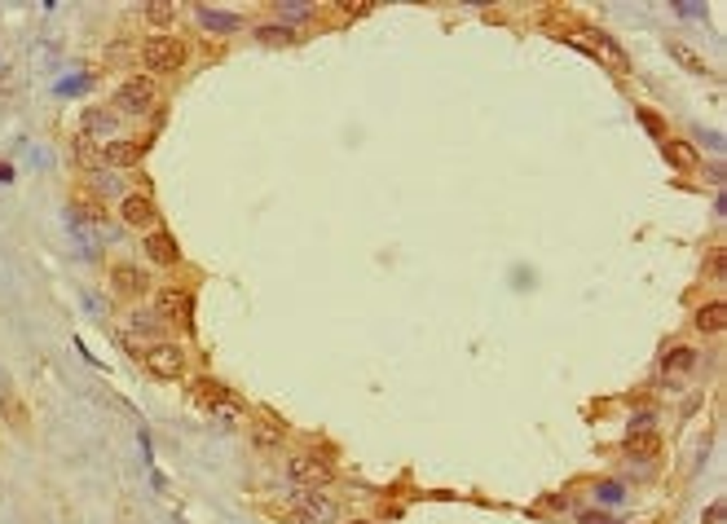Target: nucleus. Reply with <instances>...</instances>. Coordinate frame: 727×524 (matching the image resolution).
Masks as SVG:
<instances>
[{"mask_svg":"<svg viewBox=\"0 0 727 524\" xmlns=\"http://www.w3.org/2000/svg\"><path fill=\"white\" fill-rule=\"evenodd\" d=\"M291 520L296 524H340V503L326 493V489H300L291 493Z\"/></svg>","mask_w":727,"mask_h":524,"instance_id":"f257e3e1","label":"nucleus"},{"mask_svg":"<svg viewBox=\"0 0 727 524\" xmlns=\"http://www.w3.org/2000/svg\"><path fill=\"white\" fill-rule=\"evenodd\" d=\"M154 101H159V84H154L150 75H128V80L119 84V93H115V111L141 119V115L154 111Z\"/></svg>","mask_w":727,"mask_h":524,"instance_id":"f03ea898","label":"nucleus"},{"mask_svg":"<svg viewBox=\"0 0 727 524\" xmlns=\"http://www.w3.org/2000/svg\"><path fill=\"white\" fill-rule=\"evenodd\" d=\"M141 62L154 71V75H176L186 66V44L176 36H146L141 40Z\"/></svg>","mask_w":727,"mask_h":524,"instance_id":"7ed1b4c3","label":"nucleus"},{"mask_svg":"<svg viewBox=\"0 0 727 524\" xmlns=\"http://www.w3.org/2000/svg\"><path fill=\"white\" fill-rule=\"evenodd\" d=\"M141 361H146V371L154 379H164V383H176L181 375H186V348H181L176 339H154Z\"/></svg>","mask_w":727,"mask_h":524,"instance_id":"20e7f679","label":"nucleus"},{"mask_svg":"<svg viewBox=\"0 0 727 524\" xmlns=\"http://www.w3.org/2000/svg\"><path fill=\"white\" fill-rule=\"evenodd\" d=\"M287 476L300 489H326L335 480V467L326 454H287Z\"/></svg>","mask_w":727,"mask_h":524,"instance_id":"39448f33","label":"nucleus"},{"mask_svg":"<svg viewBox=\"0 0 727 524\" xmlns=\"http://www.w3.org/2000/svg\"><path fill=\"white\" fill-rule=\"evenodd\" d=\"M582 31H586L582 40L591 44V58H600V62H604V66H608L613 75H626V71H631V58H626V49H621V44H617V40H613L608 31H600V27H582Z\"/></svg>","mask_w":727,"mask_h":524,"instance_id":"423d86ee","label":"nucleus"},{"mask_svg":"<svg viewBox=\"0 0 727 524\" xmlns=\"http://www.w3.org/2000/svg\"><path fill=\"white\" fill-rule=\"evenodd\" d=\"M119 221L128 229H154V221H159V207H154V198L146 190H128L119 198Z\"/></svg>","mask_w":727,"mask_h":524,"instance_id":"0eeeda50","label":"nucleus"},{"mask_svg":"<svg viewBox=\"0 0 727 524\" xmlns=\"http://www.w3.org/2000/svg\"><path fill=\"white\" fill-rule=\"evenodd\" d=\"M234 397V392L221 383V379H212V375H199V379H190V401L199 405V410H207V414H216L225 401Z\"/></svg>","mask_w":727,"mask_h":524,"instance_id":"6e6552de","label":"nucleus"},{"mask_svg":"<svg viewBox=\"0 0 727 524\" xmlns=\"http://www.w3.org/2000/svg\"><path fill=\"white\" fill-rule=\"evenodd\" d=\"M141 154H146V141H124V137H111V141H101V168H137L141 163Z\"/></svg>","mask_w":727,"mask_h":524,"instance_id":"1a4fd4ad","label":"nucleus"},{"mask_svg":"<svg viewBox=\"0 0 727 524\" xmlns=\"http://www.w3.org/2000/svg\"><path fill=\"white\" fill-rule=\"evenodd\" d=\"M154 313H159V322H190L194 300H190V291L168 286V291H159V300H154Z\"/></svg>","mask_w":727,"mask_h":524,"instance_id":"9d476101","label":"nucleus"},{"mask_svg":"<svg viewBox=\"0 0 727 524\" xmlns=\"http://www.w3.org/2000/svg\"><path fill=\"white\" fill-rule=\"evenodd\" d=\"M692 366H696V348H688V344H674L661 353V375L670 379V388H683V375Z\"/></svg>","mask_w":727,"mask_h":524,"instance_id":"9b49d317","label":"nucleus"},{"mask_svg":"<svg viewBox=\"0 0 727 524\" xmlns=\"http://www.w3.org/2000/svg\"><path fill=\"white\" fill-rule=\"evenodd\" d=\"M661 150H666L670 168H679V172H701V150H696L692 141H683V137H666Z\"/></svg>","mask_w":727,"mask_h":524,"instance_id":"f8f14e48","label":"nucleus"},{"mask_svg":"<svg viewBox=\"0 0 727 524\" xmlns=\"http://www.w3.org/2000/svg\"><path fill=\"white\" fill-rule=\"evenodd\" d=\"M111 286H115L119 300H141L146 296V278H141L137 265H115L111 269Z\"/></svg>","mask_w":727,"mask_h":524,"instance_id":"ddd939ff","label":"nucleus"},{"mask_svg":"<svg viewBox=\"0 0 727 524\" xmlns=\"http://www.w3.org/2000/svg\"><path fill=\"white\" fill-rule=\"evenodd\" d=\"M146 256L154 260V265H164V269L181 265V247H176L172 233H164V229H150V238H146Z\"/></svg>","mask_w":727,"mask_h":524,"instance_id":"4468645a","label":"nucleus"},{"mask_svg":"<svg viewBox=\"0 0 727 524\" xmlns=\"http://www.w3.org/2000/svg\"><path fill=\"white\" fill-rule=\"evenodd\" d=\"M251 445L261 454H282V418H251Z\"/></svg>","mask_w":727,"mask_h":524,"instance_id":"2eb2a0df","label":"nucleus"},{"mask_svg":"<svg viewBox=\"0 0 727 524\" xmlns=\"http://www.w3.org/2000/svg\"><path fill=\"white\" fill-rule=\"evenodd\" d=\"M0 418H5L14 432H27V428H31V410H27V401H22L18 392H9V388L0 392Z\"/></svg>","mask_w":727,"mask_h":524,"instance_id":"dca6fc26","label":"nucleus"},{"mask_svg":"<svg viewBox=\"0 0 727 524\" xmlns=\"http://www.w3.org/2000/svg\"><path fill=\"white\" fill-rule=\"evenodd\" d=\"M692 326H696L701 335H723V326H727V304H723V300L701 304V308L692 313Z\"/></svg>","mask_w":727,"mask_h":524,"instance_id":"f3484780","label":"nucleus"},{"mask_svg":"<svg viewBox=\"0 0 727 524\" xmlns=\"http://www.w3.org/2000/svg\"><path fill=\"white\" fill-rule=\"evenodd\" d=\"M626 454L639 458V463L661 458V436H657V432H631V436H626Z\"/></svg>","mask_w":727,"mask_h":524,"instance_id":"a211bd4d","label":"nucleus"},{"mask_svg":"<svg viewBox=\"0 0 727 524\" xmlns=\"http://www.w3.org/2000/svg\"><path fill=\"white\" fill-rule=\"evenodd\" d=\"M199 22L207 31H216V36H234V31H243V18L239 14H221V9H199Z\"/></svg>","mask_w":727,"mask_h":524,"instance_id":"6ab92c4d","label":"nucleus"},{"mask_svg":"<svg viewBox=\"0 0 727 524\" xmlns=\"http://www.w3.org/2000/svg\"><path fill=\"white\" fill-rule=\"evenodd\" d=\"M141 14H146V22L154 27V36H164L172 22H176V5H168V0H150Z\"/></svg>","mask_w":727,"mask_h":524,"instance_id":"aec40b11","label":"nucleus"},{"mask_svg":"<svg viewBox=\"0 0 727 524\" xmlns=\"http://www.w3.org/2000/svg\"><path fill=\"white\" fill-rule=\"evenodd\" d=\"M670 58H674V62H683V66H688L692 75H710V71H714V66H710L706 58H701L696 49H688L683 40H670Z\"/></svg>","mask_w":727,"mask_h":524,"instance_id":"412c9836","label":"nucleus"},{"mask_svg":"<svg viewBox=\"0 0 727 524\" xmlns=\"http://www.w3.org/2000/svg\"><path fill=\"white\" fill-rule=\"evenodd\" d=\"M256 40H261V44H296L300 31L287 27V22H265V27H256Z\"/></svg>","mask_w":727,"mask_h":524,"instance_id":"4be33fe9","label":"nucleus"},{"mask_svg":"<svg viewBox=\"0 0 727 524\" xmlns=\"http://www.w3.org/2000/svg\"><path fill=\"white\" fill-rule=\"evenodd\" d=\"M635 119L648 128V137H657V141H666V137H670V124H666L653 106H635Z\"/></svg>","mask_w":727,"mask_h":524,"instance_id":"5701e85b","label":"nucleus"},{"mask_svg":"<svg viewBox=\"0 0 727 524\" xmlns=\"http://www.w3.org/2000/svg\"><path fill=\"white\" fill-rule=\"evenodd\" d=\"M75 159H80V168H93V163L101 159V150H93V137H89V133L75 137Z\"/></svg>","mask_w":727,"mask_h":524,"instance_id":"b1692460","label":"nucleus"},{"mask_svg":"<svg viewBox=\"0 0 727 524\" xmlns=\"http://www.w3.org/2000/svg\"><path fill=\"white\" fill-rule=\"evenodd\" d=\"M278 18L291 27V22H309V18H314V9H309V5H278Z\"/></svg>","mask_w":727,"mask_h":524,"instance_id":"393cba45","label":"nucleus"},{"mask_svg":"<svg viewBox=\"0 0 727 524\" xmlns=\"http://www.w3.org/2000/svg\"><path fill=\"white\" fill-rule=\"evenodd\" d=\"M84 124H89V137H93V133H111V124H115V119H111L106 111H89V119H84Z\"/></svg>","mask_w":727,"mask_h":524,"instance_id":"a878e982","label":"nucleus"},{"mask_svg":"<svg viewBox=\"0 0 727 524\" xmlns=\"http://www.w3.org/2000/svg\"><path fill=\"white\" fill-rule=\"evenodd\" d=\"M80 203H84V216H89V221H106V207H101L97 194H84Z\"/></svg>","mask_w":727,"mask_h":524,"instance_id":"bb28decb","label":"nucleus"},{"mask_svg":"<svg viewBox=\"0 0 727 524\" xmlns=\"http://www.w3.org/2000/svg\"><path fill=\"white\" fill-rule=\"evenodd\" d=\"M653 410H639V414H631V432H653Z\"/></svg>","mask_w":727,"mask_h":524,"instance_id":"cd10ccee","label":"nucleus"},{"mask_svg":"<svg viewBox=\"0 0 727 524\" xmlns=\"http://www.w3.org/2000/svg\"><path fill=\"white\" fill-rule=\"evenodd\" d=\"M340 14H344V18H366L371 5H340Z\"/></svg>","mask_w":727,"mask_h":524,"instance_id":"c85d7f7f","label":"nucleus"},{"mask_svg":"<svg viewBox=\"0 0 727 524\" xmlns=\"http://www.w3.org/2000/svg\"><path fill=\"white\" fill-rule=\"evenodd\" d=\"M600 489H604L608 503H617V498H621V485H617V480H608V485H600Z\"/></svg>","mask_w":727,"mask_h":524,"instance_id":"c756f323","label":"nucleus"},{"mask_svg":"<svg viewBox=\"0 0 727 524\" xmlns=\"http://www.w3.org/2000/svg\"><path fill=\"white\" fill-rule=\"evenodd\" d=\"M718 520H723V503H714V507L706 511V524H718Z\"/></svg>","mask_w":727,"mask_h":524,"instance_id":"7c9ffc66","label":"nucleus"},{"mask_svg":"<svg viewBox=\"0 0 727 524\" xmlns=\"http://www.w3.org/2000/svg\"><path fill=\"white\" fill-rule=\"evenodd\" d=\"M0 181H14V168H9V163H0Z\"/></svg>","mask_w":727,"mask_h":524,"instance_id":"2f4dec72","label":"nucleus"},{"mask_svg":"<svg viewBox=\"0 0 727 524\" xmlns=\"http://www.w3.org/2000/svg\"><path fill=\"white\" fill-rule=\"evenodd\" d=\"M353 524H375V520H353Z\"/></svg>","mask_w":727,"mask_h":524,"instance_id":"473e14b6","label":"nucleus"}]
</instances>
